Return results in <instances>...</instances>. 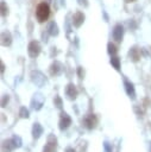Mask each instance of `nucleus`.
<instances>
[{
  "mask_svg": "<svg viewBox=\"0 0 151 152\" xmlns=\"http://www.w3.org/2000/svg\"><path fill=\"white\" fill-rule=\"evenodd\" d=\"M27 51H29V55H30L32 58L37 57V56L39 55V52H40V45H39V43L36 42V40L31 42V43L29 44Z\"/></svg>",
  "mask_w": 151,
  "mask_h": 152,
  "instance_id": "2",
  "label": "nucleus"
},
{
  "mask_svg": "<svg viewBox=\"0 0 151 152\" xmlns=\"http://www.w3.org/2000/svg\"><path fill=\"white\" fill-rule=\"evenodd\" d=\"M124 1H125L126 4H131V2H134L136 0H124Z\"/></svg>",
  "mask_w": 151,
  "mask_h": 152,
  "instance_id": "16",
  "label": "nucleus"
},
{
  "mask_svg": "<svg viewBox=\"0 0 151 152\" xmlns=\"http://www.w3.org/2000/svg\"><path fill=\"white\" fill-rule=\"evenodd\" d=\"M7 14H8V7L6 6L5 1H1V15L5 17V15H7Z\"/></svg>",
  "mask_w": 151,
  "mask_h": 152,
  "instance_id": "13",
  "label": "nucleus"
},
{
  "mask_svg": "<svg viewBox=\"0 0 151 152\" xmlns=\"http://www.w3.org/2000/svg\"><path fill=\"white\" fill-rule=\"evenodd\" d=\"M107 48H108V53H109V55H115V53H117V48H115L112 43H109V44L107 45Z\"/></svg>",
  "mask_w": 151,
  "mask_h": 152,
  "instance_id": "14",
  "label": "nucleus"
},
{
  "mask_svg": "<svg viewBox=\"0 0 151 152\" xmlns=\"http://www.w3.org/2000/svg\"><path fill=\"white\" fill-rule=\"evenodd\" d=\"M48 32L51 34V36H57L58 34V26L55 21H51L48 26Z\"/></svg>",
  "mask_w": 151,
  "mask_h": 152,
  "instance_id": "6",
  "label": "nucleus"
},
{
  "mask_svg": "<svg viewBox=\"0 0 151 152\" xmlns=\"http://www.w3.org/2000/svg\"><path fill=\"white\" fill-rule=\"evenodd\" d=\"M128 55H130V57H131L133 61H138V59H139V53H138L137 48H132V49L130 50Z\"/></svg>",
  "mask_w": 151,
  "mask_h": 152,
  "instance_id": "9",
  "label": "nucleus"
},
{
  "mask_svg": "<svg viewBox=\"0 0 151 152\" xmlns=\"http://www.w3.org/2000/svg\"><path fill=\"white\" fill-rule=\"evenodd\" d=\"M83 21H84V14L82 12L77 11V12H75L73 14V24H74V26L80 27L83 24Z\"/></svg>",
  "mask_w": 151,
  "mask_h": 152,
  "instance_id": "3",
  "label": "nucleus"
},
{
  "mask_svg": "<svg viewBox=\"0 0 151 152\" xmlns=\"http://www.w3.org/2000/svg\"><path fill=\"white\" fill-rule=\"evenodd\" d=\"M50 15V7L48 4L45 2H40L37 8H36V18L39 23H44L45 20H48Z\"/></svg>",
  "mask_w": 151,
  "mask_h": 152,
  "instance_id": "1",
  "label": "nucleus"
},
{
  "mask_svg": "<svg viewBox=\"0 0 151 152\" xmlns=\"http://www.w3.org/2000/svg\"><path fill=\"white\" fill-rule=\"evenodd\" d=\"M58 66H61V64H59L58 62H55V63L51 65V72H52V74H58V71L61 70V68H58Z\"/></svg>",
  "mask_w": 151,
  "mask_h": 152,
  "instance_id": "12",
  "label": "nucleus"
},
{
  "mask_svg": "<svg viewBox=\"0 0 151 152\" xmlns=\"http://www.w3.org/2000/svg\"><path fill=\"white\" fill-rule=\"evenodd\" d=\"M125 86H126L127 94L128 95H132V97H134V88H133V84L132 83H128V82H125Z\"/></svg>",
  "mask_w": 151,
  "mask_h": 152,
  "instance_id": "10",
  "label": "nucleus"
},
{
  "mask_svg": "<svg viewBox=\"0 0 151 152\" xmlns=\"http://www.w3.org/2000/svg\"><path fill=\"white\" fill-rule=\"evenodd\" d=\"M31 76H32V81L34 82V83H37V84H42L40 82H39V80H43V81H45V78H44V76L39 72V71H33L32 74H31Z\"/></svg>",
  "mask_w": 151,
  "mask_h": 152,
  "instance_id": "7",
  "label": "nucleus"
},
{
  "mask_svg": "<svg viewBox=\"0 0 151 152\" xmlns=\"http://www.w3.org/2000/svg\"><path fill=\"white\" fill-rule=\"evenodd\" d=\"M67 95L69 96V97H75V95H76V89H75V86H73V84H69L68 86V88H67Z\"/></svg>",
  "mask_w": 151,
  "mask_h": 152,
  "instance_id": "8",
  "label": "nucleus"
},
{
  "mask_svg": "<svg viewBox=\"0 0 151 152\" xmlns=\"http://www.w3.org/2000/svg\"><path fill=\"white\" fill-rule=\"evenodd\" d=\"M111 64H112L117 70L120 69V59H119L118 57H112V58H111Z\"/></svg>",
  "mask_w": 151,
  "mask_h": 152,
  "instance_id": "11",
  "label": "nucleus"
},
{
  "mask_svg": "<svg viewBox=\"0 0 151 152\" xmlns=\"http://www.w3.org/2000/svg\"><path fill=\"white\" fill-rule=\"evenodd\" d=\"M122 34H124V27L120 24H117L113 28V38L117 42H121L122 39Z\"/></svg>",
  "mask_w": 151,
  "mask_h": 152,
  "instance_id": "4",
  "label": "nucleus"
},
{
  "mask_svg": "<svg viewBox=\"0 0 151 152\" xmlns=\"http://www.w3.org/2000/svg\"><path fill=\"white\" fill-rule=\"evenodd\" d=\"M11 43H12L11 33H10V32H7V31L2 32V33H1V44H2V45H5V46H7V45H10Z\"/></svg>",
  "mask_w": 151,
  "mask_h": 152,
  "instance_id": "5",
  "label": "nucleus"
},
{
  "mask_svg": "<svg viewBox=\"0 0 151 152\" xmlns=\"http://www.w3.org/2000/svg\"><path fill=\"white\" fill-rule=\"evenodd\" d=\"M77 2L83 7H88V0H77Z\"/></svg>",
  "mask_w": 151,
  "mask_h": 152,
  "instance_id": "15",
  "label": "nucleus"
}]
</instances>
